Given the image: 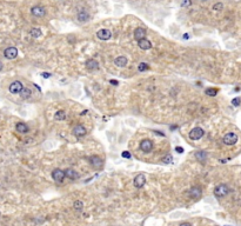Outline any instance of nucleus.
<instances>
[{
    "mask_svg": "<svg viewBox=\"0 0 241 226\" xmlns=\"http://www.w3.org/2000/svg\"><path fill=\"white\" fill-rule=\"evenodd\" d=\"M203 134H205V131L201 127H195L189 132V138L192 140H199L203 137Z\"/></svg>",
    "mask_w": 241,
    "mask_h": 226,
    "instance_id": "f03ea898",
    "label": "nucleus"
},
{
    "mask_svg": "<svg viewBox=\"0 0 241 226\" xmlns=\"http://www.w3.org/2000/svg\"><path fill=\"white\" fill-rule=\"evenodd\" d=\"M146 37V30L145 28H142V27H138V28H135V31H134V38L136 40H141L144 39Z\"/></svg>",
    "mask_w": 241,
    "mask_h": 226,
    "instance_id": "ddd939ff",
    "label": "nucleus"
},
{
    "mask_svg": "<svg viewBox=\"0 0 241 226\" xmlns=\"http://www.w3.org/2000/svg\"><path fill=\"white\" fill-rule=\"evenodd\" d=\"M31 13L33 14L34 17H44L46 14L45 8L41 6H34L31 8Z\"/></svg>",
    "mask_w": 241,
    "mask_h": 226,
    "instance_id": "f8f14e48",
    "label": "nucleus"
},
{
    "mask_svg": "<svg viewBox=\"0 0 241 226\" xmlns=\"http://www.w3.org/2000/svg\"><path fill=\"white\" fill-rule=\"evenodd\" d=\"M222 8H223V4L222 2H216V4L213 5V10H215V11H221Z\"/></svg>",
    "mask_w": 241,
    "mask_h": 226,
    "instance_id": "c85d7f7f",
    "label": "nucleus"
},
{
    "mask_svg": "<svg viewBox=\"0 0 241 226\" xmlns=\"http://www.w3.org/2000/svg\"><path fill=\"white\" fill-rule=\"evenodd\" d=\"M65 118H66V113H65V111H62V110L58 111V112L54 114V119L55 120H65Z\"/></svg>",
    "mask_w": 241,
    "mask_h": 226,
    "instance_id": "5701e85b",
    "label": "nucleus"
},
{
    "mask_svg": "<svg viewBox=\"0 0 241 226\" xmlns=\"http://www.w3.org/2000/svg\"><path fill=\"white\" fill-rule=\"evenodd\" d=\"M175 151H176L178 153H182L184 152V148H182L181 146H176L175 147Z\"/></svg>",
    "mask_w": 241,
    "mask_h": 226,
    "instance_id": "72a5a7b5",
    "label": "nucleus"
},
{
    "mask_svg": "<svg viewBox=\"0 0 241 226\" xmlns=\"http://www.w3.org/2000/svg\"><path fill=\"white\" fill-rule=\"evenodd\" d=\"M238 135L235 134V133L233 132H229L227 133V134H225V137H223V143L226 144V145H234V144H236V141H238Z\"/></svg>",
    "mask_w": 241,
    "mask_h": 226,
    "instance_id": "7ed1b4c3",
    "label": "nucleus"
},
{
    "mask_svg": "<svg viewBox=\"0 0 241 226\" xmlns=\"http://www.w3.org/2000/svg\"><path fill=\"white\" fill-rule=\"evenodd\" d=\"M85 65H86L87 70H89V71H94V70H98L99 68V63L95 59H88Z\"/></svg>",
    "mask_w": 241,
    "mask_h": 226,
    "instance_id": "2eb2a0df",
    "label": "nucleus"
},
{
    "mask_svg": "<svg viewBox=\"0 0 241 226\" xmlns=\"http://www.w3.org/2000/svg\"><path fill=\"white\" fill-rule=\"evenodd\" d=\"M240 103H241L240 98H234V99L232 100V104H233L234 106H239V105H240Z\"/></svg>",
    "mask_w": 241,
    "mask_h": 226,
    "instance_id": "c756f323",
    "label": "nucleus"
},
{
    "mask_svg": "<svg viewBox=\"0 0 241 226\" xmlns=\"http://www.w3.org/2000/svg\"><path fill=\"white\" fill-rule=\"evenodd\" d=\"M24 88V86H22V84H21L20 81H13L11 85H10V92L13 94H18L21 92V90Z\"/></svg>",
    "mask_w": 241,
    "mask_h": 226,
    "instance_id": "423d86ee",
    "label": "nucleus"
},
{
    "mask_svg": "<svg viewBox=\"0 0 241 226\" xmlns=\"http://www.w3.org/2000/svg\"><path fill=\"white\" fill-rule=\"evenodd\" d=\"M121 155H122V158H126V159H131V153L129 152H127V151H125V152H122L121 153Z\"/></svg>",
    "mask_w": 241,
    "mask_h": 226,
    "instance_id": "7c9ffc66",
    "label": "nucleus"
},
{
    "mask_svg": "<svg viewBox=\"0 0 241 226\" xmlns=\"http://www.w3.org/2000/svg\"><path fill=\"white\" fill-rule=\"evenodd\" d=\"M180 226H192V225H191L189 223H184V224H181Z\"/></svg>",
    "mask_w": 241,
    "mask_h": 226,
    "instance_id": "c9c22d12",
    "label": "nucleus"
},
{
    "mask_svg": "<svg viewBox=\"0 0 241 226\" xmlns=\"http://www.w3.org/2000/svg\"><path fill=\"white\" fill-rule=\"evenodd\" d=\"M133 184L134 186L136 187V188H141V187H144V185L146 184V177H145V174H138L133 180Z\"/></svg>",
    "mask_w": 241,
    "mask_h": 226,
    "instance_id": "39448f33",
    "label": "nucleus"
},
{
    "mask_svg": "<svg viewBox=\"0 0 241 226\" xmlns=\"http://www.w3.org/2000/svg\"><path fill=\"white\" fill-rule=\"evenodd\" d=\"M128 59L125 57V55H120V57H117L115 60H114V64L118 67H125L127 65Z\"/></svg>",
    "mask_w": 241,
    "mask_h": 226,
    "instance_id": "4468645a",
    "label": "nucleus"
},
{
    "mask_svg": "<svg viewBox=\"0 0 241 226\" xmlns=\"http://www.w3.org/2000/svg\"><path fill=\"white\" fill-rule=\"evenodd\" d=\"M140 148H141V151L145 153L151 152V151L153 150V143H152V140L144 139L140 143Z\"/></svg>",
    "mask_w": 241,
    "mask_h": 226,
    "instance_id": "20e7f679",
    "label": "nucleus"
},
{
    "mask_svg": "<svg viewBox=\"0 0 241 226\" xmlns=\"http://www.w3.org/2000/svg\"><path fill=\"white\" fill-rule=\"evenodd\" d=\"M195 158L198 160H200V161H203V160H206V158H207V153L205 152V151H198V152L195 153Z\"/></svg>",
    "mask_w": 241,
    "mask_h": 226,
    "instance_id": "4be33fe9",
    "label": "nucleus"
},
{
    "mask_svg": "<svg viewBox=\"0 0 241 226\" xmlns=\"http://www.w3.org/2000/svg\"><path fill=\"white\" fill-rule=\"evenodd\" d=\"M148 68H149V66H148V64H146V63H140L139 66H138L139 72H145V71H147Z\"/></svg>",
    "mask_w": 241,
    "mask_h": 226,
    "instance_id": "bb28decb",
    "label": "nucleus"
},
{
    "mask_svg": "<svg viewBox=\"0 0 241 226\" xmlns=\"http://www.w3.org/2000/svg\"><path fill=\"white\" fill-rule=\"evenodd\" d=\"M161 160H162L164 164H171V163L173 161V157H172L171 154H167V155H165Z\"/></svg>",
    "mask_w": 241,
    "mask_h": 226,
    "instance_id": "cd10ccee",
    "label": "nucleus"
},
{
    "mask_svg": "<svg viewBox=\"0 0 241 226\" xmlns=\"http://www.w3.org/2000/svg\"><path fill=\"white\" fill-rule=\"evenodd\" d=\"M52 178H53L54 181L61 183L64 180V178H65V172L62 170H60V168H57V170H54L52 172Z\"/></svg>",
    "mask_w": 241,
    "mask_h": 226,
    "instance_id": "0eeeda50",
    "label": "nucleus"
},
{
    "mask_svg": "<svg viewBox=\"0 0 241 226\" xmlns=\"http://www.w3.org/2000/svg\"><path fill=\"white\" fill-rule=\"evenodd\" d=\"M206 94L209 95V97H215L218 94V88H214V87H209L206 90Z\"/></svg>",
    "mask_w": 241,
    "mask_h": 226,
    "instance_id": "393cba45",
    "label": "nucleus"
},
{
    "mask_svg": "<svg viewBox=\"0 0 241 226\" xmlns=\"http://www.w3.org/2000/svg\"><path fill=\"white\" fill-rule=\"evenodd\" d=\"M73 206L77 211H82V208H84V203L80 201V200H77V201H74Z\"/></svg>",
    "mask_w": 241,
    "mask_h": 226,
    "instance_id": "a878e982",
    "label": "nucleus"
},
{
    "mask_svg": "<svg viewBox=\"0 0 241 226\" xmlns=\"http://www.w3.org/2000/svg\"><path fill=\"white\" fill-rule=\"evenodd\" d=\"M65 177L67 178H69V179L72 180H75L79 178V173L77 172V171H74L72 168H67L66 171H65Z\"/></svg>",
    "mask_w": 241,
    "mask_h": 226,
    "instance_id": "a211bd4d",
    "label": "nucleus"
},
{
    "mask_svg": "<svg viewBox=\"0 0 241 226\" xmlns=\"http://www.w3.org/2000/svg\"><path fill=\"white\" fill-rule=\"evenodd\" d=\"M2 66H4V65H2V63H1V61H0V71H1V70H2Z\"/></svg>",
    "mask_w": 241,
    "mask_h": 226,
    "instance_id": "4c0bfd02",
    "label": "nucleus"
},
{
    "mask_svg": "<svg viewBox=\"0 0 241 226\" xmlns=\"http://www.w3.org/2000/svg\"><path fill=\"white\" fill-rule=\"evenodd\" d=\"M229 193V188L225 184H220L214 188V196L218 198H223Z\"/></svg>",
    "mask_w": 241,
    "mask_h": 226,
    "instance_id": "f257e3e1",
    "label": "nucleus"
},
{
    "mask_svg": "<svg viewBox=\"0 0 241 226\" xmlns=\"http://www.w3.org/2000/svg\"><path fill=\"white\" fill-rule=\"evenodd\" d=\"M97 37L99 38L100 40H108L112 38V33H111V31L109 30H100V31H98L97 32Z\"/></svg>",
    "mask_w": 241,
    "mask_h": 226,
    "instance_id": "1a4fd4ad",
    "label": "nucleus"
},
{
    "mask_svg": "<svg viewBox=\"0 0 241 226\" xmlns=\"http://www.w3.org/2000/svg\"><path fill=\"white\" fill-rule=\"evenodd\" d=\"M15 130H17V132L19 133H27L28 132V126L26 124H24V123H18L15 125Z\"/></svg>",
    "mask_w": 241,
    "mask_h": 226,
    "instance_id": "6ab92c4d",
    "label": "nucleus"
},
{
    "mask_svg": "<svg viewBox=\"0 0 241 226\" xmlns=\"http://www.w3.org/2000/svg\"><path fill=\"white\" fill-rule=\"evenodd\" d=\"M192 4V1L191 0H185V1H182V4H181V6L185 7V6H189Z\"/></svg>",
    "mask_w": 241,
    "mask_h": 226,
    "instance_id": "2f4dec72",
    "label": "nucleus"
},
{
    "mask_svg": "<svg viewBox=\"0 0 241 226\" xmlns=\"http://www.w3.org/2000/svg\"><path fill=\"white\" fill-rule=\"evenodd\" d=\"M88 19H89V14L86 11H80L78 13V20L80 22H86V21H88Z\"/></svg>",
    "mask_w": 241,
    "mask_h": 226,
    "instance_id": "aec40b11",
    "label": "nucleus"
},
{
    "mask_svg": "<svg viewBox=\"0 0 241 226\" xmlns=\"http://www.w3.org/2000/svg\"><path fill=\"white\" fill-rule=\"evenodd\" d=\"M189 197L193 199H199L201 197V188L200 187H192L189 190Z\"/></svg>",
    "mask_w": 241,
    "mask_h": 226,
    "instance_id": "dca6fc26",
    "label": "nucleus"
},
{
    "mask_svg": "<svg viewBox=\"0 0 241 226\" xmlns=\"http://www.w3.org/2000/svg\"><path fill=\"white\" fill-rule=\"evenodd\" d=\"M189 38V35L188 34H184V39H188Z\"/></svg>",
    "mask_w": 241,
    "mask_h": 226,
    "instance_id": "e433bc0d",
    "label": "nucleus"
},
{
    "mask_svg": "<svg viewBox=\"0 0 241 226\" xmlns=\"http://www.w3.org/2000/svg\"><path fill=\"white\" fill-rule=\"evenodd\" d=\"M41 75H42V78H49L51 77V73H48V72H44V73H41Z\"/></svg>",
    "mask_w": 241,
    "mask_h": 226,
    "instance_id": "f704fd0d",
    "label": "nucleus"
},
{
    "mask_svg": "<svg viewBox=\"0 0 241 226\" xmlns=\"http://www.w3.org/2000/svg\"><path fill=\"white\" fill-rule=\"evenodd\" d=\"M86 128L82 126V125H77V126L73 128V134L75 137H78V138H81V137H84V135H86Z\"/></svg>",
    "mask_w": 241,
    "mask_h": 226,
    "instance_id": "9d476101",
    "label": "nucleus"
},
{
    "mask_svg": "<svg viewBox=\"0 0 241 226\" xmlns=\"http://www.w3.org/2000/svg\"><path fill=\"white\" fill-rule=\"evenodd\" d=\"M31 35L33 37V38H39V37H41V31H40V28H37V27H34V28H32L31 30Z\"/></svg>",
    "mask_w": 241,
    "mask_h": 226,
    "instance_id": "b1692460",
    "label": "nucleus"
},
{
    "mask_svg": "<svg viewBox=\"0 0 241 226\" xmlns=\"http://www.w3.org/2000/svg\"><path fill=\"white\" fill-rule=\"evenodd\" d=\"M89 163H91V165L94 168H100L102 166V159H101L100 157H98V155H92L89 158Z\"/></svg>",
    "mask_w": 241,
    "mask_h": 226,
    "instance_id": "9b49d317",
    "label": "nucleus"
},
{
    "mask_svg": "<svg viewBox=\"0 0 241 226\" xmlns=\"http://www.w3.org/2000/svg\"><path fill=\"white\" fill-rule=\"evenodd\" d=\"M4 55L6 57L7 59H14L18 55V50L15 47H7L6 50L4 51Z\"/></svg>",
    "mask_w": 241,
    "mask_h": 226,
    "instance_id": "6e6552de",
    "label": "nucleus"
},
{
    "mask_svg": "<svg viewBox=\"0 0 241 226\" xmlns=\"http://www.w3.org/2000/svg\"><path fill=\"white\" fill-rule=\"evenodd\" d=\"M109 84H112V85H114V86H117V85H119V81H118V80L111 79L109 80Z\"/></svg>",
    "mask_w": 241,
    "mask_h": 226,
    "instance_id": "473e14b6",
    "label": "nucleus"
},
{
    "mask_svg": "<svg viewBox=\"0 0 241 226\" xmlns=\"http://www.w3.org/2000/svg\"><path fill=\"white\" fill-rule=\"evenodd\" d=\"M31 94H32V92H31V90L28 87H24L20 92V95L22 99H28L31 97Z\"/></svg>",
    "mask_w": 241,
    "mask_h": 226,
    "instance_id": "412c9836",
    "label": "nucleus"
},
{
    "mask_svg": "<svg viewBox=\"0 0 241 226\" xmlns=\"http://www.w3.org/2000/svg\"><path fill=\"white\" fill-rule=\"evenodd\" d=\"M138 44H139V47L141 50H149V48H152V42L148 39H145V38L141 40H138Z\"/></svg>",
    "mask_w": 241,
    "mask_h": 226,
    "instance_id": "f3484780",
    "label": "nucleus"
}]
</instances>
